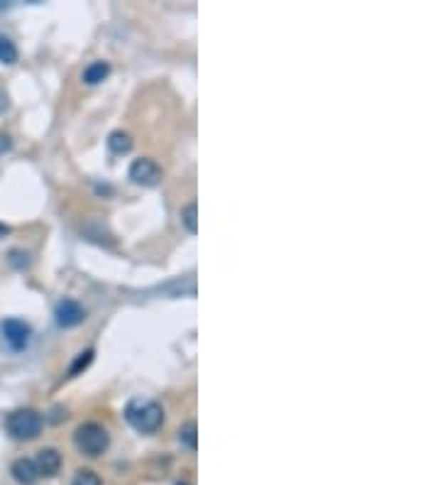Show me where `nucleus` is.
<instances>
[{
	"label": "nucleus",
	"instance_id": "15",
	"mask_svg": "<svg viewBox=\"0 0 440 485\" xmlns=\"http://www.w3.org/2000/svg\"><path fill=\"white\" fill-rule=\"evenodd\" d=\"M71 485H103V481H100L98 473L93 471H78Z\"/></svg>",
	"mask_w": 440,
	"mask_h": 485
},
{
	"label": "nucleus",
	"instance_id": "14",
	"mask_svg": "<svg viewBox=\"0 0 440 485\" xmlns=\"http://www.w3.org/2000/svg\"><path fill=\"white\" fill-rule=\"evenodd\" d=\"M91 360H93V351H91V348H88V351H83L81 355H78L76 360H73V365H71V370H69V373H71V375H78V373H81V370H86L88 365H91Z\"/></svg>",
	"mask_w": 440,
	"mask_h": 485
},
{
	"label": "nucleus",
	"instance_id": "1",
	"mask_svg": "<svg viewBox=\"0 0 440 485\" xmlns=\"http://www.w3.org/2000/svg\"><path fill=\"white\" fill-rule=\"evenodd\" d=\"M125 419L137 432L154 434L162 427V422H164V409H162V404L152 402V399H147V402H142V399H132L125 409Z\"/></svg>",
	"mask_w": 440,
	"mask_h": 485
},
{
	"label": "nucleus",
	"instance_id": "8",
	"mask_svg": "<svg viewBox=\"0 0 440 485\" xmlns=\"http://www.w3.org/2000/svg\"><path fill=\"white\" fill-rule=\"evenodd\" d=\"M10 471H13L15 481L22 483V485H32V483L39 481V473H37L35 461H32V459H18Z\"/></svg>",
	"mask_w": 440,
	"mask_h": 485
},
{
	"label": "nucleus",
	"instance_id": "17",
	"mask_svg": "<svg viewBox=\"0 0 440 485\" xmlns=\"http://www.w3.org/2000/svg\"><path fill=\"white\" fill-rule=\"evenodd\" d=\"M13 150V140L8 138V135H0V155H5V152Z\"/></svg>",
	"mask_w": 440,
	"mask_h": 485
},
{
	"label": "nucleus",
	"instance_id": "13",
	"mask_svg": "<svg viewBox=\"0 0 440 485\" xmlns=\"http://www.w3.org/2000/svg\"><path fill=\"white\" fill-rule=\"evenodd\" d=\"M0 61L3 64H15L18 61V47L10 37L0 35Z\"/></svg>",
	"mask_w": 440,
	"mask_h": 485
},
{
	"label": "nucleus",
	"instance_id": "6",
	"mask_svg": "<svg viewBox=\"0 0 440 485\" xmlns=\"http://www.w3.org/2000/svg\"><path fill=\"white\" fill-rule=\"evenodd\" d=\"M3 336H5V341H8L10 346L15 348V351H22V348L30 343L32 329L20 319H8L3 324Z\"/></svg>",
	"mask_w": 440,
	"mask_h": 485
},
{
	"label": "nucleus",
	"instance_id": "5",
	"mask_svg": "<svg viewBox=\"0 0 440 485\" xmlns=\"http://www.w3.org/2000/svg\"><path fill=\"white\" fill-rule=\"evenodd\" d=\"M56 324L64 326V329H71V326H78L83 319H86V312H83V307L78 302H73V299H64V302L56 304Z\"/></svg>",
	"mask_w": 440,
	"mask_h": 485
},
{
	"label": "nucleus",
	"instance_id": "9",
	"mask_svg": "<svg viewBox=\"0 0 440 485\" xmlns=\"http://www.w3.org/2000/svg\"><path fill=\"white\" fill-rule=\"evenodd\" d=\"M108 74H110L108 61H93V64H88L86 69H83V81H86L88 86H95V83H100Z\"/></svg>",
	"mask_w": 440,
	"mask_h": 485
},
{
	"label": "nucleus",
	"instance_id": "20",
	"mask_svg": "<svg viewBox=\"0 0 440 485\" xmlns=\"http://www.w3.org/2000/svg\"><path fill=\"white\" fill-rule=\"evenodd\" d=\"M177 485H186V483H177Z\"/></svg>",
	"mask_w": 440,
	"mask_h": 485
},
{
	"label": "nucleus",
	"instance_id": "19",
	"mask_svg": "<svg viewBox=\"0 0 440 485\" xmlns=\"http://www.w3.org/2000/svg\"><path fill=\"white\" fill-rule=\"evenodd\" d=\"M8 233H10V228H8V225H5V223H0V240H3Z\"/></svg>",
	"mask_w": 440,
	"mask_h": 485
},
{
	"label": "nucleus",
	"instance_id": "12",
	"mask_svg": "<svg viewBox=\"0 0 440 485\" xmlns=\"http://www.w3.org/2000/svg\"><path fill=\"white\" fill-rule=\"evenodd\" d=\"M182 223L189 233H199V206L196 204H186L182 208Z\"/></svg>",
	"mask_w": 440,
	"mask_h": 485
},
{
	"label": "nucleus",
	"instance_id": "4",
	"mask_svg": "<svg viewBox=\"0 0 440 485\" xmlns=\"http://www.w3.org/2000/svg\"><path fill=\"white\" fill-rule=\"evenodd\" d=\"M130 179L140 187H157L162 179V169L154 165L152 160H135L130 167Z\"/></svg>",
	"mask_w": 440,
	"mask_h": 485
},
{
	"label": "nucleus",
	"instance_id": "2",
	"mask_svg": "<svg viewBox=\"0 0 440 485\" xmlns=\"http://www.w3.org/2000/svg\"><path fill=\"white\" fill-rule=\"evenodd\" d=\"M42 414L35 409H15L8 414L5 419V427H8L10 436L20 439V441H30V439H37L39 432H42Z\"/></svg>",
	"mask_w": 440,
	"mask_h": 485
},
{
	"label": "nucleus",
	"instance_id": "11",
	"mask_svg": "<svg viewBox=\"0 0 440 485\" xmlns=\"http://www.w3.org/2000/svg\"><path fill=\"white\" fill-rule=\"evenodd\" d=\"M179 441L189 451H196V446H199V429H196L194 422H186L182 429H179Z\"/></svg>",
	"mask_w": 440,
	"mask_h": 485
},
{
	"label": "nucleus",
	"instance_id": "16",
	"mask_svg": "<svg viewBox=\"0 0 440 485\" xmlns=\"http://www.w3.org/2000/svg\"><path fill=\"white\" fill-rule=\"evenodd\" d=\"M10 265H13V267H27V265H30V255H27V252H22V250H13L10 252Z\"/></svg>",
	"mask_w": 440,
	"mask_h": 485
},
{
	"label": "nucleus",
	"instance_id": "7",
	"mask_svg": "<svg viewBox=\"0 0 440 485\" xmlns=\"http://www.w3.org/2000/svg\"><path fill=\"white\" fill-rule=\"evenodd\" d=\"M35 468H37V473H39V478H52L59 473V468H61V454L56 449H42L37 454V459H35Z\"/></svg>",
	"mask_w": 440,
	"mask_h": 485
},
{
	"label": "nucleus",
	"instance_id": "10",
	"mask_svg": "<svg viewBox=\"0 0 440 485\" xmlns=\"http://www.w3.org/2000/svg\"><path fill=\"white\" fill-rule=\"evenodd\" d=\"M108 148L110 152H115V155H125V152L132 150V138L122 131H115L108 135Z\"/></svg>",
	"mask_w": 440,
	"mask_h": 485
},
{
	"label": "nucleus",
	"instance_id": "3",
	"mask_svg": "<svg viewBox=\"0 0 440 485\" xmlns=\"http://www.w3.org/2000/svg\"><path fill=\"white\" fill-rule=\"evenodd\" d=\"M110 444V436L108 432L103 429L100 424H95V422H86V424H81L76 429V446L81 454L91 456V459H95V456H100L105 449H108Z\"/></svg>",
	"mask_w": 440,
	"mask_h": 485
},
{
	"label": "nucleus",
	"instance_id": "18",
	"mask_svg": "<svg viewBox=\"0 0 440 485\" xmlns=\"http://www.w3.org/2000/svg\"><path fill=\"white\" fill-rule=\"evenodd\" d=\"M5 111H8V96L0 91V113H5Z\"/></svg>",
	"mask_w": 440,
	"mask_h": 485
}]
</instances>
